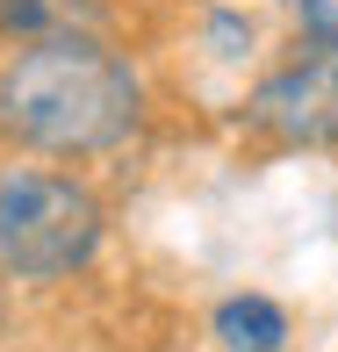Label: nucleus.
Segmentation results:
<instances>
[{
	"label": "nucleus",
	"instance_id": "obj_1",
	"mask_svg": "<svg viewBox=\"0 0 338 352\" xmlns=\"http://www.w3.org/2000/svg\"><path fill=\"white\" fill-rule=\"evenodd\" d=\"M144 122V79L87 29H43L0 58V137L36 158H101Z\"/></svg>",
	"mask_w": 338,
	"mask_h": 352
},
{
	"label": "nucleus",
	"instance_id": "obj_2",
	"mask_svg": "<svg viewBox=\"0 0 338 352\" xmlns=\"http://www.w3.org/2000/svg\"><path fill=\"white\" fill-rule=\"evenodd\" d=\"M108 237V209L72 173H8L0 180V266L14 280H72L94 266Z\"/></svg>",
	"mask_w": 338,
	"mask_h": 352
},
{
	"label": "nucleus",
	"instance_id": "obj_3",
	"mask_svg": "<svg viewBox=\"0 0 338 352\" xmlns=\"http://www.w3.org/2000/svg\"><path fill=\"white\" fill-rule=\"evenodd\" d=\"M252 122L288 144H338V22H324L295 65L252 94Z\"/></svg>",
	"mask_w": 338,
	"mask_h": 352
},
{
	"label": "nucleus",
	"instance_id": "obj_4",
	"mask_svg": "<svg viewBox=\"0 0 338 352\" xmlns=\"http://www.w3.org/2000/svg\"><path fill=\"white\" fill-rule=\"evenodd\" d=\"M216 345L223 352H288V309L266 295H231L216 309Z\"/></svg>",
	"mask_w": 338,
	"mask_h": 352
},
{
	"label": "nucleus",
	"instance_id": "obj_5",
	"mask_svg": "<svg viewBox=\"0 0 338 352\" xmlns=\"http://www.w3.org/2000/svg\"><path fill=\"white\" fill-rule=\"evenodd\" d=\"M43 29H72V0H0V36H43Z\"/></svg>",
	"mask_w": 338,
	"mask_h": 352
}]
</instances>
